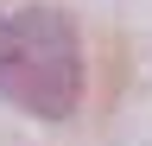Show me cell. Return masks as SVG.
<instances>
[{"mask_svg":"<svg viewBox=\"0 0 152 146\" xmlns=\"http://www.w3.org/2000/svg\"><path fill=\"white\" fill-rule=\"evenodd\" d=\"M83 32L57 7H13L0 19V102L38 121H70L83 108Z\"/></svg>","mask_w":152,"mask_h":146,"instance_id":"6da1fadb","label":"cell"}]
</instances>
